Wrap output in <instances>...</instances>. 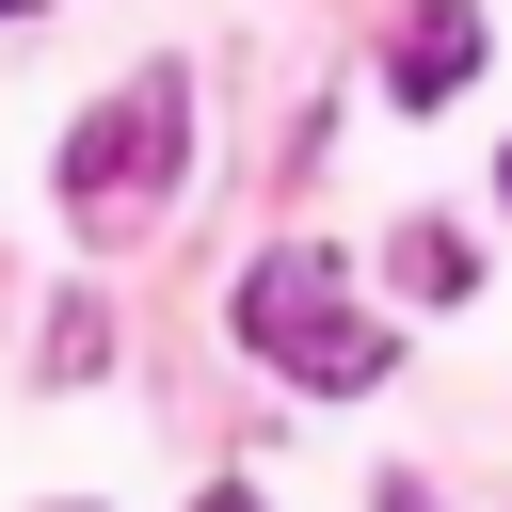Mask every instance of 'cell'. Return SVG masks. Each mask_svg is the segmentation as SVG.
I'll use <instances>...</instances> for the list:
<instances>
[{"label": "cell", "instance_id": "1", "mask_svg": "<svg viewBox=\"0 0 512 512\" xmlns=\"http://www.w3.org/2000/svg\"><path fill=\"white\" fill-rule=\"evenodd\" d=\"M240 336H256V368H288V384H320V400L384 384V336L352 320V288H336L320 240H272V256L240 272Z\"/></svg>", "mask_w": 512, "mask_h": 512}, {"label": "cell", "instance_id": "2", "mask_svg": "<svg viewBox=\"0 0 512 512\" xmlns=\"http://www.w3.org/2000/svg\"><path fill=\"white\" fill-rule=\"evenodd\" d=\"M176 144H192V80H176V64H144L112 112H80V144H64V192H80V208H112V192H160V176H176Z\"/></svg>", "mask_w": 512, "mask_h": 512}, {"label": "cell", "instance_id": "3", "mask_svg": "<svg viewBox=\"0 0 512 512\" xmlns=\"http://www.w3.org/2000/svg\"><path fill=\"white\" fill-rule=\"evenodd\" d=\"M464 64H480V0H416V32H400V112H448Z\"/></svg>", "mask_w": 512, "mask_h": 512}, {"label": "cell", "instance_id": "4", "mask_svg": "<svg viewBox=\"0 0 512 512\" xmlns=\"http://www.w3.org/2000/svg\"><path fill=\"white\" fill-rule=\"evenodd\" d=\"M400 272H416V288H432V304H448V288H464V272H480V256H464V240H448V224H400Z\"/></svg>", "mask_w": 512, "mask_h": 512}, {"label": "cell", "instance_id": "5", "mask_svg": "<svg viewBox=\"0 0 512 512\" xmlns=\"http://www.w3.org/2000/svg\"><path fill=\"white\" fill-rule=\"evenodd\" d=\"M192 512H272V496H192Z\"/></svg>", "mask_w": 512, "mask_h": 512}, {"label": "cell", "instance_id": "6", "mask_svg": "<svg viewBox=\"0 0 512 512\" xmlns=\"http://www.w3.org/2000/svg\"><path fill=\"white\" fill-rule=\"evenodd\" d=\"M384 512H432V496H400V480H384Z\"/></svg>", "mask_w": 512, "mask_h": 512}, {"label": "cell", "instance_id": "7", "mask_svg": "<svg viewBox=\"0 0 512 512\" xmlns=\"http://www.w3.org/2000/svg\"><path fill=\"white\" fill-rule=\"evenodd\" d=\"M0 16H32V0H0Z\"/></svg>", "mask_w": 512, "mask_h": 512}, {"label": "cell", "instance_id": "8", "mask_svg": "<svg viewBox=\"0 0 512 512\" xmlns=\"http://www.w3.org/2000/svg\"><path fill=\"white\" fill-rule=\"evenodd\" d=\"M496 192H512V160H496Z\"/></svg>", "mask_w": 512, "mask_h": 512}]
</instances>
